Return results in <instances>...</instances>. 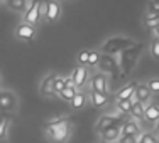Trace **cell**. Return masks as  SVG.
Segmentation results:
<instances>
[{"instance_id": "1", "label": "cell", "mask_w": 159, "mask_h": 143, "mask_svg": "<svg viewBox=\"0 0 159 143\" xmlns=\"http://www.w3.org/2000/svg\"><path fill=\"white\" fill-rule=\"evenodd\" d=\"M44 130H46L49 140L63 143L73 133V120L71 118H54L44 123Z\"/></svg>"}, {"instance_id": "2", "label": "cell", "mask_w": 159, "mask_h": 143, "mask_svg": "<svg viewBox=\"0 0 159 143\" xmlns=\"http://www.w3.org/2000/svg\"><path fill=\"white\" fill-rule=\"evenodd\" d=\"M142 49H144V44L142 42H135L132 47L125 49L124 52L119 54V66H120V78L125 79L129 78V74L134 71L135 64H137L139 57L142 54Z\"/></svg>"}, {"instance_id": "3", "label": "cell", "mask_w": 159, "mask_h": 143, "mask_svg": "<svg viewBox=\"0 0 159 143\" xmlns=\"http://www.w3.org/2000/svg\"><path fill=\"white\" fill-rule=\"evenodd\" d=\"M134 40L129 39V37H122V36H115L107 39L103 44H102L100 51L102 54H107V56H119L120 52H124L125 49L134 46Z\"/></svg>"}, {"instance_id": "4", "label": "cell", "mask_w": 159, "mask_h": 143, "mask_svg": "<svg viewBox=\"0 0 159 143\" xmlns=\"http://www.w3.org/2000/svg\"><path fill=\"white\" fill-rule=\"evenodd\" d=\"M127 120H130V118H129V115H122V113H120L119 116L105 115V116H102V118L97 121L95 130L98 131V133H103V131L110 130V128H115V126H120V128H122V126L127 123Z\"/></svg>"}, {"instance_id": "5", "label": "cell", "mask_w": 159, "mask_h": 143, "mask_svg": "<svg viewBox=\"0 0 159 143\" xmlns=\"http://www.w3.org/2000/svg\"><path fill=\"white\" fill-rule=\"evenodd\" d=\"M98 67H100L102 74H110L113 81H117L120 78V66H119V59H117L115 56L102 54L100 62H98Z\"/></svg>"}, {"instance_id": "6", "label": "cell", "mask_w": 159, "mask_h": 143, "mask_svg": "<svg viewBox=\"0 0 159 143\" xmlns=\"http://www.w3.org/2000/svg\"><path fill=\"white\" fill-rule=\"evenodd\" d=\"M17 96L10 91H0V111L3 113H14L17 110Z\"/></svg>"}, {"instance_id": "7", "label": "cell", "mask_w": 159, "mask_h": 143, "mask_svg": "<svg viewBox=\"0 0 159 143\" xmlns=\"http://www.w3.org/2000/svg\"><path fill=\"white\" fill-rule=\"evenodd\" d=\"M44 15H46L48 22H58L61 17V3L51 0V2L44 3Z\"/></svg>"}, {"instance_id": "8", "label": "cell", "mask_w": 159, "mask_h": 143, "mask_svg": "<svg viewBox=\"0 0 159 143\" xmlns=\"http://www.w3.org/2000/svg\"><path fill=\"white\" fill-rule=\"evenodd\" d=\"M58 79V74L54 73H49L48 76H44V79L41 81V86H39V91L43 96H54V82Z\"/></svg>"}, {"instance_id": "9", "label": "cell", "mask_w": 159, "mask_h": 143, "mask_svg": "<svg viewBox=\"0 0 159 143\" xmlns=\"http://www.w3.org/2000/svg\"><path fill=\"white\" fill-rule=\"evenodd\" d=\"M16 37L20 40H24V42H31V40L36 37V29H34V25H29V24H19L16 27Z\"/></svg>"}, {"instance_id": "10", "label": "cell", "mask_w": 159, "mask_h": 143, "mask_svg": "<svg viewBox=\"0 0 159 143\" xmlns=\"http://www.w3.org/2000/svg\"><path fill=\"white\" fill-rule=\"evenodd\" d=\"M88 69H86V66H76L73 69V73H71V79H73V84L78 88H83V86L86 84V81H88Z\"/></svg>"}, {"instance_id": "11", "label": "cell", "mask_w": 159, "mask_h": 143, "mask_svg": "<svg viewBox=\"0 0 159 143\" xmlns=\"http://www.w3.org/2000/svg\"><path fill=\"white\" fill-rule=\"evenodd\" d=\"M44 3L43 2H34L31 7H29V10L24 14V24H29V25H34L39 22V17H41V7H43Z\"/></svg>"}, {"instance_id": "12", "label": "cell", "mask_w": 159, "mask_h": 143, "mask_svg": "<svg viewBox=\"0 0 159 143\" xmlns=\"http://www.w3.org/2000/svg\"><path fill=\"white\" fill-rule=\"evenodd\" d=\"M141 135H142L141 125L132 118L127 120V123L122 126V130H120V137H141Z\"/></svg>"}, {"instance_id": "13", "label": "cell", "mask_w": 159, "mask_h": 143, "mask_svg": "<svg viewBox=\"0 0 159 143\" xmlns=\"http://www.w3.org/2000/svg\"><path fill=\"white\" fill-rule=\"evenodd\" d=\"M92 89L93 91H98L102 95H107L108 93V84H107V76L102 73H97L95 76L92 78Z\"/></svg>"}, {"instance_id": "14", "label": "cell", "mask_w": 159, "mask_h": 143, "mask_svg": "<svg viewBox=\"0 0 159 143\" xmlns=\"http://www.w3.org/2000/svg\"><path fill=\"white\" fill-rule=\"evenodd\" d=\"M137 86H139V82H135V81H130L129 84H125L124 88H120V91H117V101H124V99H130V96H134L135 95V89H137Z\"/></svg>"}, {"instance_id": "15", "label": "cell", "mask_w": 159, "mask_h": 143, "mask_svg": "<svg viewBox=\"0 0 159 143\" xmlns=\"http://www.w3.org/2000/svg\"><path fill=\"white\" fill-rule=\"evenodd\" d=\"M144 120L149 123H156L159 120V106L156 103H151L144 106Z\"/></svg>"}, {"instance_id": "16", "label": "cell", "mask_w": 159, "mask_h": 143, "mask_svg": "<svg viewBox=\"0 0 159 143\" xmlns=\"http://www.w3.org/2000/svg\"><path fill=\"white\" fill-rule=\"evenodd\" d=\"M135 98H137V101L141 104L147 103V101L152 98V93H151V89L147 88V84H139L137 89H135Z\"/></svg>"}, {"instance_id": "17", "label": "cell", "mask_w": 159, "mask_h": 143, "mask_svg": "<svg viewBox=\"0 0 159 143\" xmlns=\"http://www.w3.org/2000/svg\"><path fill=\"white\" fill-rule=\"evenodd\" d=\"M120 130H122L120 126H115V128H110V130L100 133V135H102V141H105V143L119 141V138H120Z\"/></svg>"}, {"instance_id": "18", "label": "cell", "mask_w": 159, "mask_h": 143, "mask_svg": "<svg viewBox=\"0 0 159 143\" xmlns=\"http://www.w3.org/2000/svg\"><path fill=\"white\" fill-rule=\"evenodd\" d=\"M32 3H34V2H24V0H10V2H5V5L10 7L12 10H16V12H24V14H25Z\"/></svg>"}, {"instance_id": "19", "label": "cell", "mask_w": 159, "mask_h": 143, "mask_svg": "<svg viewBox=\"0 0 159 143\" xmlns=\"http://www.w3.org/2000/svg\"><path fill=\"white\" fill-rule=\"evenodd\" d=\"M90 99H92V103L95 108H103V106H107V103H108L107 95H102V93L93 91V89H92V93H90Z\"/></svg>"}, {"instance_id": "20", "label": "cell", "mask_w": 159, "mask_h": 143, "mask_svg": "<svg viewBox=\"0 0 159 143\" xmlns=\"http://www.w3.org/2000/svg\"><path fill=\"white\" fill-rule=\"evenodd\" d=\"M86 101H88V98H86L85 93H80L78 91L70 103H71V108H73V110H83V108L86 106Z\"/></svg>"}, {"instance_id": "21", "label": "cell", "mask_w": 159, "mask_h": 143, "mask_svg": "<svg viewBox=\"0 0 159 143\" xmlns=\"http://www.w3.org/2000/svg\"><path fill=\"white\" fill-rule=\"evenodd\" d=\"M130 116H132V120H135V121L144 120V104H141V103H134V104H132Z\"/></svg>"}, {"instance_id": "22", "label": "cell", "mask_w": 159, "mask_h": 143, "mask_svg": "<svg viewBox=\"0 0 159 143\" xmlns=\"http://www.w3.org/2000/svg\"><path fill=\"white\" fill-rule=\"evenodd\" d=\"M9 125H10V116L9 115H3L0 116V141L7 137V130H9Z\"/></svg>"}, {"instance_id": "23", "label": "cell", "mask_w": 159, "mask_h": 143, "mask_svg": "<svg viewBox=\"0 0 159 143\" xmlns=\"http://www.w3.org/2000/svg\"><path fill=\"white\" fill-rule=\"evenodd\" d=\"M78 93V89H76V86H66V88L63 89L61 93H59V96L63 98V99H66V101H71L75 98V95Z\"/></svg>"}, {"instance_id": "24", "label": "cell", "mask_w": 159, "mask_h": 143, "mask_svg": "<svg viewBox=\"0 0 159 143\" xmlns=\"http://www.w3.org/2000/svg\"><path fill=\"white\" fill-rule=\"evenodd\" d=\"M117 110H119L122 115H129L130 116V111H132V103L129 99H124V101H117Z\"/></svg>"}, {"instance_id": "25", "label": "cell", "mask_w": 159, "mask_h": 143, "mask_svg": "<svg viewBox=\"0 0 159 143\" xmlns=\"http://www.w3.org/2000/svg\"><path fill=\"white\" fill-rule=\"evenodd\" d=\"M139 143H159V140L154 133L147 131V133H142L141 137H139Z\"/></svg>"}, {"instance_id": "26", "label": "cell", "mask_w": 159, "mask_h": 143, "mask_svg": "<svg viewBox=\"0 0 159 143\" xmlns=\"http://www.w3.org/2000/svg\"><path fill=\"white\" fill-rule=\"evenodd\" d=\"M100 57H102L100 52L90 51V56H88V62H86V66H98V62H100Z\"/></svg>"}, {"instance_id": "27", "label": "cell", "mask_w": 159, "mask_h": 143, "mask_svg": "<svg viewBox=\"0 0 159 143\" xmlns=\"http://www.w3.org/2000/svg\"><path fill=\"white\" fill-rule=\"evenodd\" d=\"M147 88L151 89V93H156V95H159V78H151L149 81H147Z\"/></svg>"}, {"instance_id": "28", "label": "cell", "mask_w": 159, "mask_h": 143, "mask_svg": "<svg viewBox=\"0 0 159 143\" xmlns=\"http://www.w3.org/2000/svg\"><path fill=\"white\" fill-rule=\"evenodd\" d=\"M88 56H90V51L88 49H83V51L78 54V57H76L78 66H86V62H88Z\"/></svg>"}, {"instance_id": "29", "label": "cell", "mask_w": 159, "mask_h": 143, "mask_svg": "<svg viewBox=\"0 0 159 143\" xmlns=\"http://www.w3.org/2000/svg\"><path fill=\"white\" fill-rule=\"evenodd\" d=\"M64 88H66L64 78H59V76H58V79H56V82H54V95H59V93H61Z\"/></svg>"}, {"instance_id": "30", "label": "cell", "mask_w": 159, "mask_h": 143, "mask_svg": "<svg viewBox=\"0 0 159 143\" xmlns=\"http://www.w3.org/2000/svg\"><path fill=\"white\" fill-rule=\"evenodd\" d=\"M151 54H152L156 59H159V39L151 40Z\"/></svg>"}, {"instance_id": "31", "label": "cell", "mask_w": 159, "mask_h": 143, "mask_svg": "<svg viewBox=\"0 0 159 143\" xmlns=\"http://www.w3.org/2000/svg\"><path fill=\"white\" fill-rule=\"evenodd\" d=\"M146 27L151 29V31H156V29L159 27V17L151 19V20H146Z\"/></svg>"}, {"instance_id": "32", "label": "cell", "mask_w": 159, "mask_h": 143, "mask_svg": "<svg viewBox=\"0 0 159 143\" xmlns=\"http://www.w3.org/2000/svg\"><path fill=\"white\" fill-rule=\"evenodd\" d=\"M117 143H139V137H120Z\"/></svg>"}, {"instance_id": "33", "label": "cell", "mask_w": 159, "mask_h": 143, "mask_svg": "<svg viewBox=\"0 0 159 143\" xmlns=\"http://www.w3.org/2000/svg\"><path fill=\"white\" fill-rule=\"evenodd\" d=\"M149 12H159V0H152L149 2Z\"/></svg>"}, {"instance_id": "34", "label": "cell", "mask_w": 159, "mask_h": 143, "mask_svg": "<svg viewBox=\"0 0 159 143\" xmlns=\"http://www.w3.org/2000/svg\"><path fill=\"white\" fill-rule=\"evenodd\" d=\"M154 131H156V133L159 135V120L156 121V126H154Z\"/></svg>"}, {"instance_id": "35", "label": "cell", "mask_w": 159, "mask_h": 143, "mask_svg": "<svg viewBox=\"0 0 159 143\" xmlns=\"http://www.w3.org/2000/svg\"><path fill=\"white\" fill-rule=\"evenodd\" d=\"M154 34H156V39H159V27L156 29V31H154Z\"/></svg>"}, {"instance_id": "36", "label": "cell", "mask_w": 159, "mask_h": 143, "mask_svg": "<svg viewBox=\"0 0 159 143\" xmlns=\"http://www.w3.org/2000/svg\"><path fill=\"white\" fill-rule=\"evenodd\" d=\"M0 86H2V76H0Z\"/></svg>"}, {"instance_id": "37", "label": "cell", "mask_w": 159, "mask_h": 143, "mask_svg": "<svg viewBox=\"0 0 159 143\" xmlns=\"http://www.w3.org/2000/svg\"><path fill=\"white\" fill-rule=\"evenodd\" d=\"M100 143H105V141H100Z\"/></svg>"}]
</instances>
